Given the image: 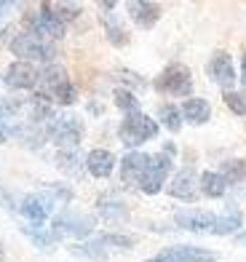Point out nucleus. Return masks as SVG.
Returning a JSON list of instances; mask_svg holds the SVG:
<instances>
[{
    "label": "nucleus",
    "instance_id": "nucleus-13",
    "mask_svg": "<svg viewBox=\"0 0 246 262\" xmlns=\"http://www.w3.org/2000/svg\"><path fill=\"white\" fill-rule=\"evenodd\" d=\"M209 78H212L219 89H225L230 91L233 89V83H236V70H233V59L228 51H214V56L209 59Z\"/></svg>",
    "mask_w": 246,
    "mask_h": 262
},
{
    "label": "nucleus",
    "instance_id": "nucleus-1",
    "mask_svg": "<svg viewBox=\"0 0 246 262\" xmlns=\"http://www.w3.org/2000/svg\"><path fill=\"white\" fill-rule=\"evenodd\" d=\"M73 198V193H70L67 187L62 185H49L46 190H38V193H30L19 201V211L25 214V220L30 225H40L54 214V209L59 204H67V201Z\"/></svg>",
    "mask_w": 246,
    "mask_h": 262
},
{
    "label": "nucleus",
    "instance_id": "nucleus-6",
    "mask_svg": "<svg viewBox=\"0 0 246 262\" xmlns=\"http://www.w3.org/2000/svg\"><path fill=\"white\" fill-rule=\"evenodd\" d=\"M49 137L56 147L62 150H78L80 139H83V121L73 113H64V115H54V121L49 123Z\"/></svg>",
    "mask_w": 246,
    "mask_h": 262
},
{
    "label": "nucleus",
    "instance_id": "nucleus-34",
    "mask_svg": "<svg viewBox=\"0 0 246 262\" xmlns=\"http://www.w3.org/2000/svg\"><path fill=\"white\" fill-rule=\"evenodd\" d=\"M0 262H3V246H0Z\"/></svg>",
    "mask_w": 246,
    "mask_h": 262
},
{
    "label": "nucleus",
    "instance_id": "nucleus-22",
    "mask_svg": "<svg viewBox=\"0 0 246 262\" xmlns=\"http://www.w3.org/2000/svg\"><path fill=\"white\" fill-rule=\"evenodd\" d=\"M243 225V217H241V211L236 206H228V211L222 214V217H217L214 222V235H236V230Z\"/></svg>",
    "mask_w": 246,
    "mask_h": 262
},
{
    "label": "nucleus",
    "instance_id": "nucleus-3",
    "mask_svg": "<svg viewBox=\"0 0 246 262\" xmlns=\"http://www.w3.org/2000/svg\"><path fill=\"white\" fill-rule=\"evenodd\" d=\"M8 46L14 51V56H19V62H54L56 56L54 43L30 30H21L19 35H14Z\"/></svg>",
    "mask_w": 246,
    "mask_h": 262
},
{
    "label": "nucleus",
    "instance_id": "nucleus-10",
    "mask_svg": "<svg viewBox=\"0 0 246 262\" xmlns=\"http://www.w3.org/2000/svg\"><path fill=\"white\" fill-rule=\"evenodd\" d=\"M145 262H217V254L201 246H169Z\"/></svg>",
    "mask_w": 246,
    "mask_h": 262
},
{
    "label": "nucleus",
    "instance_id": "nucleus-26",
    "mask_svg": "<svg viewBox=\"0 0 246 262\" xmlns=\"http://www.w3.org/2000/svg\"><path fill=\"white\" fill-rule=\"evenodd\" d=\"M70 252L78 254V257H86V259H97V262L107 259V249H104V246L97 241V238H94V241H88V244H78V246H73Z\"/></svg>",
    "mask_w": 246,
    "mask_h": 262
},
{
    "label": "nucleus",
    "instance_id": "nucleus-14",
    "mask_svg": "<svg viewBox=\"0 0 246 262\" xmlns=\"http://www.w3.org/2000/svg\"><path fill=\"white\" fill-rule=\"evenodd\" d=\"M198 174L193 166H185L182 171L174 174V180L169 185V195L171 198H180V201H195L198 198Z\"/></svg>",
    "mask_w": 246,
    "mask_h": 262
},
{
    "label": "nucleus",
    "instance_id": "nucleus-19",
    "mask_svg": "<svg viewBox=\"0 0 246 262\" xmlns=\"http://www.w3.org/2000/svg\"><path fill=\"white\" fill-rule=\"evenodd\" d=\"M99 214H102V220L104 222H110V225H121L128 220V209L121 198H115V195H102L99 198Z\"/></svg>",
    "mask_w": 246,
    "mask_h": 262
},
{
    "label": "nucleus",
    "instance_id": "nucleus-2",
    "mask_svg": "<svg viewBox=\"0 0 246 262\" xmlns=\"http://www.w3.org/2000/svg\"><path fill=\"white\" fill-rule=\"evenodd\" d=\"M46 102H59V104H73L78 99V91L73 86V80L67 78V70L59 64H49L46 70H40L38 78V94Z\"/></svg>",
    "mask_w": 246,
    "mask_h": 262
},
{
    "label": "nucleus",
    "instance_id": "nucleus-25",
    "mask_svg": "<svg viewBox=\"0 0 246 262\" xmlns=\"http://www.w3.org/2000/svg\"><path fill=\"white\" fill-rule=\"evenodd\" d=\"M158 121L166 126L169 131H180L182 128V110H180L177 104H169L166 102V104L158 107Z\"/></svg>",
    "mask_w": 246,
    "mask_h": 262
},
{
    "label": "nucleus",
    "instance_id": "nucleus-8",
    "mask_svg": "<svg viewBox=\"0 0 246 262\" xmlns=\"http://www.w3.org/2000/svg\"><path fill=\"white\" fill-rule=\"evenodd\" d=\"M25 30L40 35L46 40H59V38H64L67 25L54 14L49 3H43L38 11H27L25 14Z\"/></svg>",
    "mask_w": 246,
    "mask_h": 262
},
{
    "label": "nucleus",
    "instance_id": "nucleus-11",
    "mask_svg": "<svg viewBox=\"0 0 246 262\" xmlns=\"http://www.w3.org/2000/svg\"><path fill=\"white\" fill-rule=\"evenodd\" d=\"M38 78H40V70L35 67L32 62H16L8 64L6 70V86L8 89H16V91H30V89H38Z\"/></svg>",
    "mask_w": 246,
    "mask_h": 262
},
{
    "label": "nucleus",
    "instance_id": "nucleus-28",
    "mask_svg": "<svg viewBox=\"0 0 246 262\" xmlns=\"http://www.w3.org/2000/svg\"><path fill=\"white\" fill-rule=\"evenodd\" d=\"M113 99H115V107H121V110H123V115L139 113V99L134 97V91H128V89H115Z\"/></svg>",
    "mask_w": 246,
    "mask_h": 262
},
{
    "label": "nucleus",
    "instance_id": "nucleus-7",
    "mask_svg": "<svg viewBox=\"0 0 246 262\" xmlns=\"http://www.w3.org/2000/svg\"><path fill=\"white\" fill-rule=\"evenodd\" d=\"M118 137L126 147H139V145H145L147 139H153L158 137V121H153L150 115H145L142 110L139 113H131V115H126L123 118V123L118 128Z\"/></svg>",
    "mask_w": 246,
    "mask_h": 262
},
{
    "label": "nucleus",
    "instance_id": "nucleus-18",
    "mask_svg": "<svg viewBox=\"0 0 246 262\" xmlns=\"http://www.w3.org/2000/svg\"><path fill=\"white\" fill-rule=\"evenodd\" d=\"M115 156L110 150H102V147H97V150H91L88 156H86V169H88V174L91 177H97V180H107V177L113 174V169H115Z\"/></svg>",
    "mask_w": 246,
    "mask_h": 262
},
{
    "label": "nucleus",
    "instance_id": "nucleus-33",
    "mask_svg": "<svg viewBox=\"0 0 246 262\" xmlns=\"http://www.w3.org/2000/svg\"><path fill=\"white\" fill-rule=\"evenodd\" d=\"M233 241H236V246H246V230L236 233V235H233Z\"/></svg>",
    "mask_w": 246,
    "mask_h": 262
},
{
    "label": "nucleus",
    "instance_id": "nucleus-9",
    "mask_svg": "<svg viewBox=\"0 0 246 262\" xmlns=\"http://www.w3.org/2000/svg\"><path fill=\"white\" fill-rule=\"evenodd\" d=\"M155 91L166 97H190L193 94V75L185 64L174 62L155 78Z\"/></svg>",
    "mask_w": 246,
    "mask_h": 262
},
{
    "label": "nucleus",
    "instance_id": "nucleus-4",
    "mask_svg": "<svg viewBox=\"0 0 246 262\" xmlns=\"http://www.w3.org/2000/svg\"><path fill=\"white\" fill-rule=\"evenodd\" d=\"M174 152H177V147L166 145L161 152L150 156L147 169H145V177H142V182H139V190H142L145 195H158L161 190H163V185H166V177H169V171H171V163H174Z\"/></svg>",
    "mask_w": 246,
    "mask_h": 262
},
{
    "label": "nucleus",
    "instance_id": "nucleus-30",
    "mask_svg": "<svg viewBox=\"0 0 246 262\" xmlns=\"http://www.w3.org/2000/svg\"><path fill=\"white\" fill-rule=\"evenodd\" d=\"M56 161H59L56 166H59L62 171H67V174H80V166H78V152H75V150H62Z\"/></svg>",
    "mask_w": 246,
    "mask_h": 262
},
{
    "label": "nucleus",
    "instance_id": "nucleus-17",
    "mask_svg": "<svg viewBox=\"0 0 246 262\" xmlns=\"http://www.w3.org/2000/svg\"><path fill=\"white\" fill-rule=\"evenodd\" d=\"M99 8L104 11V14H102V25H104V32H107V40L113 46H118V49H121V46H126L128 43V32L121 25V19L113 14L115 3H99Z\"/></svg>",
    "mask_w": 246,
    "mask_h": 262
},
{
    "label": "nucleus",
    "instance_id": "nucleus-5",
    "mask_svg": "<svg viewBox=\"0 0 246 262\" xmlns=\"http://www.w3.org/2000/svg\"><path fill=\"white\" fill-rule=\"evenodd\" d=\"M94 228H97V217L73 211V209H64L62 214L54 217L49 230L54 235V241H59V238H86V235L94 233Z\"/></svg>",
    "mask_w": 246,
    "mask_h": 262
},
{
    "label": "nucleus",
    "instance_id": "nucleus-29",
    "mask_svg": "<svg viewBox=\"0 0 246 262\" xmlns=\"http://www.w3.org/2000/svg\"><path fill=\"white\" fill-rule=\"evenodd\" d=\"M49 6H51L54 14L64 21V25H67L70 19H78L80 16V6L78 3H49Z\"/></svg>",
    "mask_w": 246,
    "mask_h": 262
},
{
    "label": "nucleus",
    "instance_id": "nucleus-21",
    "mask_svg": "<svg viewBox=\"0 0 246 262\" xmlns=\"http://www.w3.org/2000/svg\"><path fill=\"white\" fill-rule=\"evenodd\" d=\"M198 190H201L206 198H222L230 187H228L225 177H222L219 171H204L201 177H198Z\"/></svg>",
    "mask_w": 246,
    "mask_h": 262
},
{
    "label": "nucleus",
    "instance_id": "nucleus-32",
    "mask_svg": "<svg viewBox=\"0 0 246 262\" xmlns=\"http://www.w3.org/2000/svg\"><path fill=\"white\" fill-rule=\"evenodd\" d=\"M241 86H243V97H246V54L241 56Z\"/></svg>",
    "mask_w": 246,
    "mask_h": 262
},
{
    "label": "nucleus",
    "instance_id": "nucleus-24",
    "mask_svg": "<svg viewBox=\"0 0 246 262\" xmlns=\"http://www.w3.org/2000/svg\"><path fill=\"white\" fill-rule=\"evenodd\" d=\"M16 131V118H14V102L0 99V142L14 137Z\"/></svg>",
    "mask_w": 246,
    "mask_h": 262
},
{
    "label": "nucleus",
    "instance_id": "nucleus-23",
    "mask_svg": "<svg viewBox=\"0 0 246 262\" xmlns=\"http://www.w3.org/2000/svg\"><path fill=\"white\" fill-rule=\"evenodd\" d=\"M222 177H225L228 187H246V158H236V161H225L222 163Z\"/></svg>",
    "mask_w": 246,
    "mask_h": 262
},
{
    "label": "nucleus",
    "instance_id": "nucleus-31",
    "mask_svg": "<svg viewBox=\"0 0 246 262\" xmlns=\"http://www.w3.org/2000/svg\"><path fill=\"white\" fill-rule=\"evenodd\" d=\"M225 104L230 107L233 113H236L238 118H243L246 115V99H243V94H236V91H225Z\"/></svg>",
    "mask_w": 246,
    "mask_h": 262
},
{
    "label": "nucleus",
    "instance_id": "nucleus-20",
    "mask_svg": "<svg viewBox=\"0 0 246 262\" xmlns=\"http://www.w3.org/2000/svg\"><path fill=\"white\" fill-rule=\"evenodd\" d=\"M209 118H212V104L206 99H198V97H190L182 102V121H190L195 126L206 123Z\"/></svg>",
    "mask_w": 246,
    "mask_h": 262
},
{
    "label": "nucleus",
    "instance_id": "nucleus-12",
    "mask_svg": "<svg viewBox=\"0 0 246 262\" xmlns=\"http://www.w3.org/2000/svg\"><path fill=\"white\" fill-rule=\"evenodd\" d=\"M174 222H177L182 230H190V233H212L214 222H217V214L206 211V209H182V211H177Z\"/></svg>",
    "mask_w": 246,
    "mask_h": 262
},
{
    "label": "nucleus",
    "instance_id": "nucleus-27",
    "mask_svg": "<svg viewBox=\"0 0 246 262\" xmlns=\"http://www.w3.org/2000/svg\"><path fill=\"white\" fill-rule=\"evenodd\" d=\"M97 241L104 249H131L137 244V238L134 235H123V233H102V235H97Z\"/></svg>",
    "mask_w": 246,
    "mask_h": 262
},
{
    "label": "nucleus",
    "instance_id": "nucleus-16",
    "mask_svg": "<svg viewBox=\"0 0 246 262\" xmlns=\"http://www.w3.org/2000/svg\"><path fill=\"white\" fill-rule=\"evenodd\" d=\"M126 11H128V16L134 19V25L142 27V30L155 27L158 19H161V6L147 3V0H131V3H126Z\"/></svg>",
    "mask_w": 246,
    "mask_h": 262
},
{
    "label": "nucleus",
    "instance_id": "nucleus-15",
    "mask_svg": "<svg viewBox=\"0 0 246 262\" xmlns=\"http://www.w3.org/2000/svg\"><path fill=\"white\" fill-rule=\"evenodd\" d=\"M147 161H150V156H145V152H139V150L128 152V156L121 161V180H123V185L139 187V182H142V177H145V169H147Z\"/></svg>",
    "mask_w": 246,
    "mask_h": 262
}]
</instances>
